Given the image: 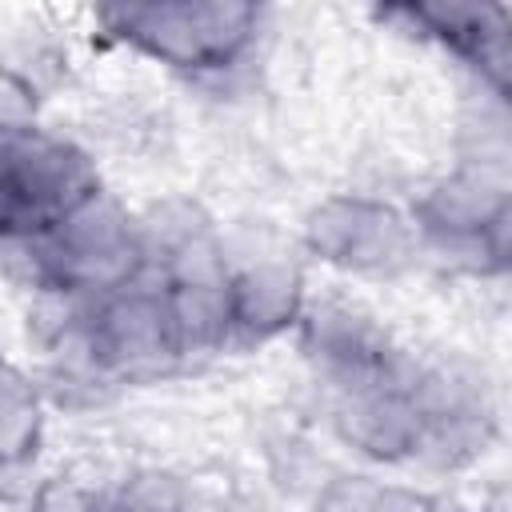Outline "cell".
Wrapping results in <instances>:
<instances>
[{
  "instance_id": "cell-1",
  "label": "cell",
  "mask_w": 512,
  "mask_h": 512,
  "mask_svg": "<svg viewBox=\"0 0 512 512\" xmlns=\"http://www.w3.org/2000/svg\"><path fill=\"white\" fill-rule=\"evenodd\" d=\"M124 36L176 64H224L252 32V8H128L116 12Z\"/></svg>"
}]
</instances>
